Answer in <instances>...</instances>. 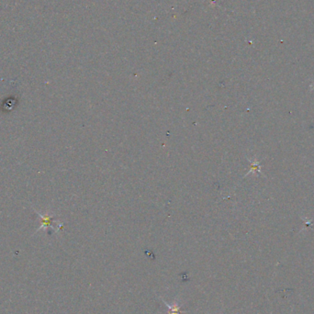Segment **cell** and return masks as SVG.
<instances>
[{
	"label": "cell",
	"mask_w": 314,
	"mask_h": 314,
	"mask_svg": "<svg viewBox=\"0 0 314 314\" xmlns=\"http://www.w3.org/2000/svg\"><path fill=\"white\" fill-rule=\"evenodd\" d=\"M164 303L168 306V314H181L182 311H181V307L178 305L177 302H174L173 304H168V302H166L165 300H163Z\"/></svg>",
	"instance_id": "6da1fadb"
}]
</instances>
